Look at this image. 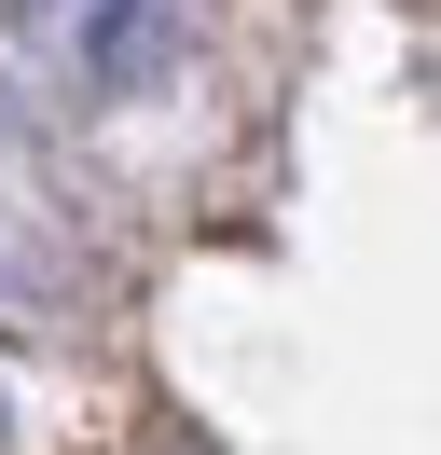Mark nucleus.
Instances as JSON below:
<instances>
[{
	"instance_id": "obj_3",
	"label": "nucleus",
	"mask_w": 441,
	"mask_h": 455,
	"mask_svg": "<svg viewBox=\"0 0 441 455\" xmlns=\"http://www.w3.org/2000/svg\"><path fill=\"white\" fill-rule=\"evenodd\" d=\"M14 304H28V290H14V262H0V317H14Z\"/></svg>"
},
{
	"instance_id": "obj_1",
	"label": "nucleus",
	"mask_w": 441,
	"mask_h": 455,
	"mask_svg": "<svg viewBox=\"0 0 441 455\" xmlns=\"http://www.w3.org/2000/svg\"><path fill=\"white\" fill-rule=\"evenodd\" d=\"M42 28H55V56H69L97 97H152L165 69H180V42H193L180 0H55Z\"/></svg>"
},
{
	"instance_id": "obj_2",
	"label": "nucleus",
	"mask_w": 441,
	"mask_h": 455,
	"mask_svg": "<svg viewBox=\"0 0 441 455\" xmlns=\"http://www.w3.org/2000/svg\"><path fill=\"white\" fill-rule=\"evenodd\" d=\"M0 455H14V387H0Z\"/></svg>"
}]
</instances>
